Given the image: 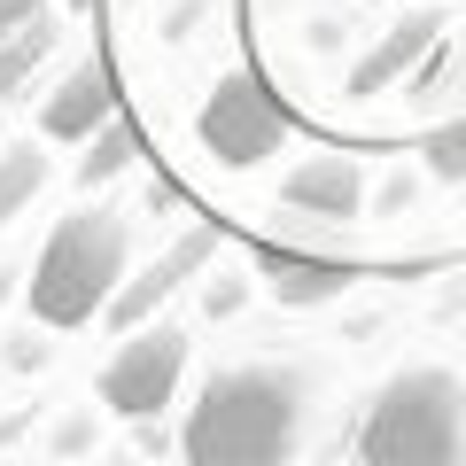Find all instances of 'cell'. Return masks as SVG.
Returning <instances> with one entry per match:
<instances>
[{"instance_id": "30bf717a", "label": "cell", "mask_w": 466, "mask_h": 466, "mask_svg": "<svg viewBox=\"0 0 466 466\" xmlns=\"http://www.w3.org/2000/svg\"><path fill=\"white\" fill-rule=\"evenodd\" d=\"M55 39H63V24H55L47 0H0V94L32 78L55 55Z\"/></svg>"}, {"instance_id": "5b68a950", "label": "cell", "mask_w": 466, "mask_h": 466, "mask_svg": "<svg viewBox=\"0 0 466 466\" xmlns=\"http://www.w3.org/2000/svg\"><path fill=\"white\" fill-rule=\"evenodd\" d=\"M195 133H202V148H210L226 171H257L265 156H280L288 109L265 94V78H257V70H226V78L210 86V101H202Z\"/></svg>"}, {"instance_id": "52a82bcc", "label": "cell", "mask_w": 466, "mask_h": 466, "mask_svg": "<svg viewBox=\"0 0 466 466\" xmlns=\"http://www.w3.org/2000/svg\"><path fill=\"white\" fill-rule=\"evenodd\" d=\"M280 195L288 210H311V218H358L366 210V164L358 156H303L280 179Z\"/></svg>"}, {"instance_id": "ac0fdd59", "label": "cell", "mask_w": 466, "mask_h": 466, "mask_svg": "<svg viewBox=\"0 0 466 466\" xmlns=\"http://www.w3.org/2000/svg\"><path fill=\"white\" fill-rule=\"evenodd\" d=\"M78 8H94V0H78Z\"/></svg>"}, {"instance_id": "e0dca14e", "label": "cell", "mask_w": 466, "mask_h": 466, "mask_svg": "<svg viewBox=\"0 0 466 466\" xmlns=\"http://www.w3.org/2000/svg\"><path fill=\"white\" fill-rule=\"evenodd\" d=\"M8 280H16V272H0V296H8Z\"/></svg>"}, {"instance_id": "7a4b0ae2", "label": "cell", "mask_w": 466, "mask_h": 466, "mask_svg": "<svg viewBox=\"0 0 466 466\" xmlns=\"http://www.w3.org/2000/svg\"><path fill=\"white\" fill-rule=\"evenodd\" d=\"M125 272H133V226H125V210L86 202V210L55 218L47 249L32 257L24 303H32L39 327H94V319H109Z\"/></svg>"}, {"instance_id": "ba28073f", "label": "cell", "mask_w": 466, "mask_h": 466, "mask_svg": "<svg viewBox=\"0 0 466 466\" xmlns=\"http://www.w3.org/2000/svg\"><path fill=\"white\" fill-rule=\"evenodd\" d=\"M435 47H443V24H435V16H404L397 32H381V47H373V55H358L350 94H389V86H412V70L428 63Z\"/></svg>"}, {"instance_id": "8fae6325", "label": "cell", "mask_w": 466, "mask_h": 466, "mask_svg": "<svg viewBox=\"0 0 466 466\" xmlns=\"http://www.w3.org/2000/svg\"><path fill=\"white\" fill-rule=\"evenodd\" d=\"M179 288H187V280H179V265H171V257L125 272V288H116V303H109V327L133 334V327H148V319H164V303L179 296Z\"/></svg>"}, {"instance_id": "277c9868", "label": "cell", "mask_w": 466, "mask_h": 466, "mask_svg": "<svg viewBox=\"0 0 466 466\" xmlns=\"http://www.w3.org/2000/svg\"><path fill=\"white\" fill-rule=\"evenodd\" d=\"M179 381H187V327L148 319V327H133L109 350V366H101V404L140 428V420H156L171 397H179Z\"/></svg>"}, {"instance_id": "7c38bea8", "label": "cell", "mask_w": 466, "mask_h": 466, "mask_svg": "<svg viewBox=\"0 0 466 466\" xmlns=\"http://www.w3.org/2000/svg\"><path fill=\"white\" fill-rule=\"evenodd\" d=\"M47 156L32 148V140H8V148H0V226H8V218H24L39 202V187H47Z\"/></svg>"}, {"instance_id": "5bb4252c", "label": "cell", "mask_w": 466, "mask_h": 466, "mask_svg": "<svg viewBox=\"0 0 466 466\" xmlns=\"http://www.w3.org/2000/svg\"><path fill=\"white\" fill-rule=\"evenodd\" d=\"M420 156H428V171H435V179L466 187V109L451 116V125H435V133H428V148H420Z\"/></svg>"}, {"instance_id": "9c48e42d", "label": "cell", "mask_w": 466, "mask_h": 466, "mask_svg": "<svg viewBox=\"0 0 466 466\" xmlns=\"http://www.w3.org/2000/svg\"><path fill=\"white\" fill-rule=\"evenodd\" d=\"M265 288L288 303V311H319V303H342L350 280H358V265H342V257H296V249H265Z\"/></svg>"}, {"instance_id": "4fadbf2b", "label": "cell", "mask_w": 466, "mask_h": 466, "mask_svg": "<svg viewBox=\"0 0 466 466\" xmlns=\"http://www.w3.org/2000/svg\"><path fill=\"white\" fill-rule=\"evenodd\" d=\"M133 156H140L133 125H125V116H109V125L86 140V156H78V187H109L116 171H133Z\"/></svg>"}, {"instance_id": "3957f363", "label": "cell", "mask_w": 466, "mask_h": 466, "mask_svg": "<svg viewBox=\"0 0 466 466\" xmlns=\"http://www.w3.org/2000/svg\"><path fill=\"white\" fill-rule=\"evenodd\" d=\"M366 466H459L466 459V381L451 366H404L373 389L358 420Z\"/></svg>"}, {"instance_id": "9a60e30c", "label": "cell", "mask_w": 466, "mask_h": 466, "mask_svg": "<svg viewBox=\"0 0 466 466\" xmlns=\"http://www.w3.org/2000/svg\"><path fill=\"white\" fill-rule=\"evenodd\" d=\"M164 257L179 265V280H195V272H202V265L218 257V226H195V233H179V241H171Z\"/></svg>"}, {"instance_id": "8992f818", "label": "cell", "mask_w": 466, "mask_h": 466, "mask_svg": "<svg viewBox=\"0 0 466 466\" xmlns=\"http://www.w3.org/2000/svg\"><path fill=\"white\" fill-rule=\"evenodd\" d=\"M109 116H116V78H109V63L94 55V63H78L47 101H39V133L47 140H94Z\"/></svg>"}, {"instance_id": "2e32d148", "label": "cell", "mask_w": 466, "mask_h": 466, "mask_svg": "<svg viewBox=\"0 0 466 466\" xmlns=\"http://www.w3.org/2000/svg\"><path fill=\"white\" fill-rule=\"evenodd\" d=\"M241 303H249V288H241V280H210V288H202V311H210V319H233Z\"/></svg>"}, {"instance_id": "6da1fadb", "label": "cell", "mask_w": 466, "mask_h": 466, "mask_svg": "<svg viewBox=\"0 0 466 466\" xmlns=\"http://www.w3.org/2000/svg\"><path fill=\"white\" fill-rule=\"evenodd\" d=\"M311 381L303 366H226L187 404L179 459L187 466H280L303 451Z\"/></svg>"}]
</instances>
